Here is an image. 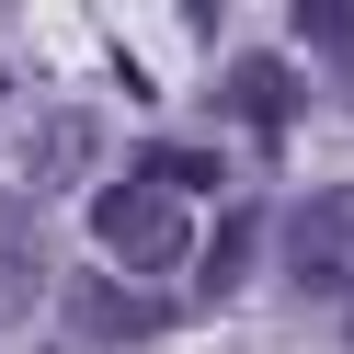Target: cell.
Instances as JSON below:
<instances>
[{
    "mask_svg": "<svg viewBox=\"0 0 354 354\" xmlns=\"http://www.w3.org/2000/svg\"><path fill=\"white\" fill-rule=\"evenodd\" d=\"M92 240H103V252L126 263V274H160V263H183V252H194V229H183V206H171V194H149L138 171L92 194Z\"/></svg>",
    "mask_w": 354,
    "mask_h": 354,
    "instance_id": "1",
    "label": "cell"
},
{
    "mask_svg": "<svg viewBox=\"0 0 354 354\" xmlns=\"http://www.w3.org/2000/svg\"><path fill=\"white\" fill-rule=\"evenodd\" d=\"M286 274L297 297H354V183H320L286 206Z\"/></svg>",
    "mask_w": 354,
    "mask_h": 354,
    "instance_id": "2",
    "label": "cell"
},
{
    "mask_svg": "<svg viewBox=\"0 0 354 354\" xmlns=\"http://www.w3.org/2000/svg\"><path fill=\"white\" fill-rule=\"evenodd\" d=\"M160 320H171V297H149V286H126V274H69V331H80V343H149Z\"/></svg>",
    "mask_w": 354,
    "mask_h": 354,
    "instance_id": "3",
    "label": "cell"
},
{
    "mask_svg": "<svg viewBox=\"0 0 354 354\" xmlns=\"http://www.w3.org/2000/svg\"><path fill=\"white\" fill-rule=\"evenodd\" d=\"M46 297V229L24 217V194H0V320H24Z\"/></svg>",
    "mask_w": 354,
    "mask_h": 354,
    "instance_id": "4",
    "label": "cell"
},
{
    "mask_svg": "<svg viewBox=\"0 0 354 354\" xmlns=\"http://www.w3.org/2000/svg\"><path fill=\"white\" fill-rule=\"evenodd\" d=\"M229 115L263 126V138H286V126H297V69H286V57H240L229 69Z\"/></svg>",
    "mask_w": 354,
    "mask_h": 354,
    "instance_id": "5",
    "label": "cell"
},
{
    "mask_svg": "<svg viewBox=\"0 0 354 354\" xmlns=\"http://www.w3.org/2000/svg\"><path fill=\"white\" fill-rule=\"evenodd\" d=\"M92 160H103V126H92V115H46V126L24 138V183H80Z\"/></svg>",
    "mask_w": 354,
    "mask_h": 354,
    "instance_id": "6",
    "label": "cell"
},
{
    "mask_svg": "<svg viewBox=\"0 0 354 354\" xmlns=\"http://www.w3.org/2000/svg\"><path fill=\"white\" fill-rule=\"evenodd\" d=\"M138 183L149 194H171V206H183V194H217V183H229V171H217V149H149V160H138Z\"/></svg>",
    "mask_w": 354,
    "mask_h": 354,
    "instance_id": "7",
    "label": "cell"
},
{
    "mask_svg": "<svg viewBox=\"0 0 354 354\" xmlns=\"http://www.w3.org/2000/svg\"><path fill=\"white\" fill-rule=\"evenodd\" d=\"M252 240H263L252 206H229V217H217V240H206V263H194V286H206V297H229V286L252 274Z\"/></svg>",
    "mask_w": 354,
    "mask_h": 354,
    "instance_id": "8",
    "label": "cell"
},
{
    "mask_svg": "<svg viewBox=\"0 0 354 354\" xmlns=\"http://www.w3.org/2000/svg\"><path fill=\"white\" fill-rule=\"evenodd\" d=\"M0 92H12V69H0Z\"/></svg>",
    "mask_w": 354,
    "mask_h": 354,
    "instance_id": "9",
    "label": "cell"
}]
</instances>
